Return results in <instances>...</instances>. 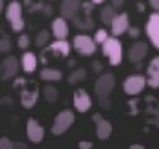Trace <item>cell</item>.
<instances>
[{
	"instance_id": "4316f807",
	"label": "cell",
	"mask_w": 159,
	"mask_h": 149,
	"mask_svg": "<svg viewBox=\"0 0 159 149\" xmlns=\"http://www.w3.org/2000/svg\"><path fill=\"white\" fill-rule=\"evenodd\" d=\"M44 92H45V99L49 101V102H55V101H57V91H55L54 87L47 86L44 89Z\"/></svg>"
},
{
	"instance_id": "d6986e66",
	"label": "cell",
	"mask_w": 159,
	"mask_h": 149,
	"mask_svg": "<svg viewBox=\"0 0 159 149\" xmlns=\"http://www.w3.org/2000/svg\"><path fill=\"white\" fill-rule=\"evenodd\" d=\"M69 32H70V29H69L66 17H57L52 22V34L55 39H67Z\"/></svg>"
},
{
	"instance_id": "cb8c5ba5",
	"label": "cell",
	"mask_w": 159,
	"mask_h": 149,
	"mask_svg": "<svg viewBox=\"0 0 159 149\" xmlns=\"http://www.w3.org/2000/svg\"><path fill=\"white\" fill-rule=\"evenodd\" d=\"M85 75H87V72H85L84 69H75V70H72L70 72V75H69V84H77V82H82V80L85 79Z\"/></svg>"
},
{
	"instance_id": "3957f363",
	"label": "cell",
	"mask_w": 159,
	"mask_h": 149,
	"mask_svg": "<svg viewBox=\"0 0 159 149\" xmlns=\"http://www.w3.org/2000/svg\"><path fill=\"white\" fill-rule=\"evenodd\" d=\"M92 2H82L79 12L74 15L72 22L80 30H92L94 29V19H92Z\"/></svg>"
},
{
	"instance_id": "f35d334b",
	"label": "cell",
	"mask_w": 159,
	"mask_h": 149,
	"mask_svg": "<svg viewBox=\"0 0 159 149\" xmlns=\"http://www.w3.org/2000/svg\"><path fill=\"white\" fill-rule=\"evenodd\" d=\"M2 8H3V0H0V12H2Z\"/></svg>"
},
{
	"instance_id": "ba28073f",
	"label": "cell",
	"mask_w": 159,
	"mask_h": 149,
	"mask_svg": "<svg viewBox=\"0 0 159 149\" xmlns=\"http://www.w3.org/2000/svg\"><path fill=\"white\" fill-rule=\"evenodd\" d=\"M146 34H148V39L151 40V44L159 50V12L149 15L148 22H146Z\"/></svg>"
},
{
	"instance_id": "83f0119b",
	"label": "cell",
	"mask_w": 159,
	"mask_h": 149,
	"mask_svg": "<svg viewBox=\"0 0 159 149\" xmlns=\"http://www.w3.org/2000/svg\"><path fill=\"white\" fill-rule=\"evenodd\" d=\"M15 147V142L10 141L8 138H0V149H12Z\"/></svg>"
},
{
	"instance_id": "30bf717a",
	"label": "cell",
	"mask_w": 159,
	"mask_h": 149,
	"mask_svg": "<svg viewBox=\"0 0 159 149\" xmlns=\"http://www.w3.org/2000/svg\"><path fill=\"white\" fill-rule=\"evenodd\" d=\"M44 136H45V131H44V127H42V124L37 119L30 117L27 121V138H29V141L34 142V144H39V142L44 141Z\"/></svg>"
},
{
	"instance_id": "ffe728a7",
	"label": "cell",
	"mask_w": 159,
	"mask_h": 149,
	"mask_svg": "<svg viewBox=\"0 0 159 149\" xmlns=\"http://www.w3.org/2000/svg\"><path fill=\"white\" fill-rule=\"evenodd\" d=\"M20 65H22L24 72L32 74V72L35 70V67H37V57H35V54L25 52V54L22 55V59H20Z\"/></svg>"
},
{
	"instance_id": "5b68a950",
	"label": "cell",
	"mask_w": 159,
	"mask_h": 149,
	"mask_svg": "<svg viewBox=\"0 0 159 149\" xmlns=\"http://www.w3.org/2000/svg\"><path fill=\"white\" fill-rule=\"evenodd\" d=\"M74 49L84 57H89V55L96 54L97 49V42L94 40V37L85 35V34H79V35L74 37V42H72Z\"/></svg>"
},
{
	"instance_id": "e575fe53",
	"label": "cell",
	"mask_w": 159,
	"mask_h": 149,
	"mask_svg": "<svg viewBox=\"0 0 159 149\" xmlns=\"http://www.w3.org/2000/svg\"><path fill=\"white\" fill-rule=\"evenodd\" d=\"M129 147H131V149H144L143 144H131Z\"/></svg>"
},
{
	"instance_id": "9a60e30c",
	"label": "cell",
	"mask_w": 159,
	"mask_h": 149,
	"mask_svg": "<svg viewBox=\"0 0 159 149\" xmlns=\"http://www.w3.org/2000/svg\"><path fill=\"white\" fill-rule=\"evenodd\" d=\"M129 30V17L127 14H117L114 17V20L111 22V32L112 35L119 37L122 34H126Z\"/></svg>"
},
{
	"instance_id": "d4e9b609",
	"label": "cell",
	"mask_w": 159,
	"mask_h": 149,
	"mask_svg": "<svg viewBox=\"0 0 159 149\" xmlns=\"http://www.w3.org/2000/svg\"><path fill=\"white\" fill-rule=\"evenodd\" d=\"M50 39V34L47 32V30H40L37 34V37H35V45L39 49H42V47H45L47 45V42H49Z\"/></svg>"
},
{
	"instance_id": "8d00e7d4",
	"label": "cell",
	"mask_w": 159,
	"mask_h": 149,
	"mask_svg": "<svg viewBox=\"0 0 159 149\" xmlns=\"http://www.w3.org/2000/svg\"><path fill=\"white\" fill-rule=\"evenodd\" d=\"M91 2L94 3V5H99V3H102V2H104V0H91Z\"/></svg>"
},
{
	"instance_id": "ac0fdd59",
	"label": "cell",
	"mask_w": 159,
	"mask_h": 149,
	"mask_svg": "<svg viewBox=\"0 0 159 149\" xmlns=\"http://www.w3.org/2000/svg\"><path fill=\"white\" fill-rule=\"evenodd\" d=\"M80 5H82V0H62V3H61L62 17H66L67 20H72L74 15L79 12Z\"/></svg>"
},
{
	"instance_id": "277c9868",
	"label": "cell",
	"mask_w": 159,
	"mask_h": 149,
	"mask_svg": "<svg viewBox=\"0 0 159 149\" xmlns=\"http://www.w3.org/2000/svg\"><path fill=\"white\" fill-rule=\"evenodd\" d=\"M5 17L7 22L10 24L14 32H22L25 27V20L22 17V5L19 2H10L5 8Z\"/></svg>"
},
{
	"instance_id": "6da1fadb",
	"label": "cell",
	"mask_w": 159,
	"mask_h": 149,
	"mask_svg": "<svg viewBox=\"0 0 159 149\" xmlns=\"http://www.w3.org/2000/svg\"><path fill=\"white\" fill-rule=\"evenodd\" d=\"M116 86V79L114 75L111 74V72H106V74H102L101 77H99L96 80V86H94V89H96V94L99 96V99H101V106H104L106 109H109V94L111 91L114 89Z\"/></svg>"
},
{
	"instance_id": "7402d4cb",
	"label": "cell",
	"mask_w": 159,
	"mask_h": 149,
	"mask_svg": "<svg viewBox=\"0 0 159 149\" xmlns=\"http://www.w3.org/2000/svg\"><path fill=\"white\" fill-rule=\"evenodd\" d=\"M116 15H117V12H116V7L112 3H111V5H104L101 8V20L106 25H111V22L114 20Z\"/></svg>"
},
{
	"instance_id": "74e56055",
	"label": "cell",
	"mask_w": 159,
	"mask_h": 149,
	"mask_svg": "<svg viewBox=\"0 0 159 149\" xmlns=\"http://www.w3.org/2000/svg\"><path fill=\"white\" fill-rule=\"evenodd\" d=\"M137 10H139V12L144 10V5H143V3H137Z\"/></svg>"
},
{
	"instance_id": "8fae6325",
	"label": "cell",
	"mask_w": 159,
	"mask_h": 149,
	"mask_svg": "<svg viewBox=\"0 0 159 149\" xmlns=\"http://www.w3.org/2000/svg\"><path fill=\"white\" fill-rule=\"evenodd\" d=\"M94 122H96V134H97V139H101V141H106V139H109V136L112 134V124H111L109 121H106L104 117L101 116L99 112H96L92 116Z\"/></svg>"
},
{
	"instance_id": "484cf974",
	"label": "cell",
	"mask_w": 159,
	"mask_h": 149,
	"mask_svg": "<svg viewBox=\"0 0 159 149\" xmlns=\"http://www.w3.org/2000/svg\"><path fill=\"white\" fill-rule=\"evenodd\" d=\"M107 37H109V34H107L106 29H99V30H96V34H94V40H96L97 44H104L107 40Z\"/></svg>"
},
{
	"instance_id": "4fadbf2b",
	"label": "cell",
	"mask_w": 159,
	"mask_h": 149,
	"mask_svg": "<svg viewBox=\"0 0 159 149\" xmlns=\"http://www.w3.org/2000/svg\"><path fill=\"white\" fill-rule=\"evenodd\" d=\"M148 44L146 42H136V44L131 45V49H129L127 52V59L129 62L132 64H139L141 61H144V57L148 55Z\"/></svg>"
},
{
	"instance_id": "5bb4252c",
	"label": "cell",
	"mask_w": 159,
	"mask_h": 149,
	"mask_svg": "<svg viewBox=\"0 0 159 149\" xmlns=\"http://www.w3.org/2000/svg\"><path fill=\"white\" fill-rule=\"evenodd\" d=\"M20 67H22V65L19 64V61H17L14 55L7 57L5 61L2 62V65H0V72H2V77H3V79H12V77H15Z\"/></svg>"
},
{
	"instance_id": "8992f818",
	"label": "cell",
	"mask_w": 159,
	"mask_h": 149,
	"mask_svg": "<svg viewBox=\"0 0 159 149\" xmlns=\"http://www.w3.org/2000/svg\"><path fill=\"white\" fill-rule=\"evenodd\" d=\"M146 86H148V77L139 75V74H132L126 77V80L122 84V89L127 96H137L144 91Z\"/></svg>"
},
{
	"instance_id": "d6a6232c",
	"label": "cell",
	"mask_w": 159,
	"mask_h": 149,
	"mask_svg": "<svg viewBox=\"0 0 159 149\" xmlns=\"http://www.w3.org/2000/svg\"><path fill=\"white\" fill-rule=\"evenodd\" d=\"M112 5H114V7H117V8H119V7H122V5H124V0H112Z\"/></svg>"
},
{
	"instance_id": "4dcf8cb0",
	"label": "cell",
	"mask_w": 159,
	"mask_h": 149,
	"mask_svg": "<svg viewBox=\"0 0 159 149\" xmlns=\"http://www.w3.org/2000/svg\"><path fill=\"white\" fill-rule=\"evenodd\" d=\"M79 147L80 149H91V147H94V144L91 141H80L79 142Z\"/></svg>"
},
{
	"instance_id": "f546056e",
	"label": "cell",
	"mask_w": 159,
	"mask_h": 149,
	"mask_svg": "<svg viewBox=\"0 0 159 149\" xmlns=\"http://www.w3.org/2000/svg\"><path fill=\"white\" fill-rule=\"evenodd\" d=\"M127 32H129V35L134 37V39H137V37H139V34H141V30H139L137 27H129Z\"/></svg>"
},
{
	"instance_id": "e0dca14e",
	"label": "cell",
	"mask_w": 159,
	"mask_h": 149,
	"mask_svg": "<svg viewBox=\"0 0 159 149\" xmlns=\"http://www.w3.org/2000/svg\"><path fill=\"white\" fill-rule=\"evenodd\" d=\"M55 54V55H62V57H67L70 54V44L66 40V39H57L55 42L47 45L45 49V54Z\"/></svg>"
},
{
	"instance_id": "44dd1931",
	"label": "cell",
	"mask_w": 159,
	"mask_h": 149,
	"mask_svg": "<svg viewBox=\"0 0 159 149\" xmlns=\"http://www.w3.org/2000/svg\"><path fill=\"white\" fill-rule=\"evenodd\" d=\"M40 79L45 80V82H57V80L62 79V72L59 69H50V67H45V69L40 70Z\"/></svg>"
},
{
	"instance_id": "2e32d148",
	"label": "cell",
	"mask_w": 159,
	"mask_h": 149,
	"mask_svg": "<svg viewBox=\"0 0 159 149\" xmlns=\"http://www.w3.org/2000/svg\"><path fill=\"white\" fill-rule=\"evenodd\" d=\"M148 86L152 89H159V55L154 57L148 65Z\"/></svg>"
},
{
	"instance_id": "603a6c76",
	"label": "cell",
	"mask_w": 159,
	"mask_h": 149,
	"mask_svg": "<svg viewBox=\"0 0 159 149\" xmlns=\"http://www.w3.org/2000/svg\"><path fill=\"white\" fill-rule=\"evenodd\" d=\"M10 49H12L10 37H8V34L0 27V52H8Z\"/></svg>"
},
{
	"instance_id": "7c38bea8",
	"label": "cell",
	"mask_w": 159,
	"mask_h": 149,
	"mask_svg": "<svg viewBox=\"0 0 159 149\" xmlns=\"http://www.w3.org/2000/svg\"><path fill=\"white\" fill-rule=\"evenodd\" d=\"M22 82H24V89H22V92H20V102H22L24 107L32 109L34 106H35V102L39 101V87L32 86L30 89H27L24 79H22Z\"/></svg>"
},
{
	"instance_id": "9c48e42d",
	"label": "cell",
	"mask_w": 159,
	"mask_h": 149,
	"mask_svg": "<svg viewBox=\"0 0 159 149\" xmlns=\"http://www.w3.org/2000/svg\"><path fill=\"white\" fill-rule=\"evenodd\" d=\"M72 104H74L77 112H87V111L92 107V99H91V96L87 94V91L77 89L74 92V96H72Z\"/></svg>"
},
{
	"instance_id": "7a4b0ae2",
	"label": "cell",
	"mask_w": 159,
	"mask_h": 149,
	"mask_svg": "<svg viewBox=\"0 0 159 149\" xmlns=\"http://www.w3.org/2000/svg\"><path fill=\"white\" fill-rule=\"evenodd\" d=\"M102 54L109 59L111 65H119L122 62V44L117 37H107V40L102 44Z\"/></svg>"
},
{
	"instance_id": "d590c367",
	"label": "cell",
	"mask_w": 159,
	"mask_h": 149,
	"mask_svg": "<svg viewBox=\"0 0 159 149\" xmlns=\"http://www.w3.org/2000/svg\"><path fill=\"white\" fill-rule=\"evenodd\" d=\"M15 147H22V149H25V147H27V144H25V142H15Z\"/></svg>"
},
{
	"instance_id": "f1b7e54d",
	"label": "cell",
	"mask_w": 159,
	"mask_h": 149,
	"mask_svg": "<svg viewBox=\"0 0 159 149\" xmlns=\"http://www.w3.org/2000/svg\"><path fill=\"white\" fill-rule=\"evenodd\" d=\"M17 44H19V47L20 49H27L29 45H30V39H29V35H20L19 37V42H17Z\"/></svg>"
},
{
	"instance_id": "52a82bcc",
	"label": "cell",
	"mask_w": 159,
	"mask_h": 149,
	"mask_svg": "<svg viewBox=\"0 0 159 149\" xmlns=\"http://www.w3.org/2000/svg\"><path fill=\"white\" fill-rule=\"evenodd\" d=\"M74 119L75 117H74V112H72V111H69V109L61 111V112L55 116V119H54L52 134L54 136H62L69 127L74 124Z\"/></svg>"
},
{
	"instance_id": "1f68e13d",
	"label": "cell",
	"mask_w": 159,
	"mask_h": 149,
	"mask_svg": "<svg viewBox=\"0 0 159 149\" xmlns=\"http://www.w3.org/2000/svg\"><path fill=\"white\" fill-rule=\"evenodd\" d=\"M149 5L154 12H159V0H149Z\"/></svg>"
},
{
	"instance_id": "836d02e7",
	"label": "cell",
	"mask_w": 159,
	"mask_h": 149,
	"mask_svg": "<svg viewBox=\"0 0 159 149\" xmlns=\"http://www.w3.org/2000/svg\"><path fill=\"white\" fill-rule=\"evenodd\" d=\"M94 70H96V72L102 70V67H101V64H99V62H94Z\"/></svg>"
}]
</instances>
